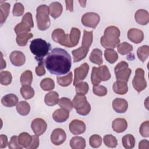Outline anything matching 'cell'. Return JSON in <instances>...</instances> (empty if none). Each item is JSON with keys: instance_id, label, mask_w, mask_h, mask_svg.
Masks as SVG:
<instances>
[{"instance_id": "obj_1", "label": "cell", "mask_w": 149, "mask_h": 149, "mask_svg": "<svg viewBox=\"0 0 149 149\" xmlns=\"http://www.w3.org/2000/svg\"><path fill=\"white\" fill-rule=\"evenodd\" d=\"M71 61V56L66 50L55 48L48 53L44 62L45 68L49 73L55 75H62L70 71Z\"/></svg>"}, {"instance_id": "obj_2", "label": "cell", "mask_w": 149, "mask_h": 149, "mask_svg": "<svg viewBox=\"0 0 149 149\" xmlns=\"http://www.w3.org/2000/svg\"><path fill=\"white\" fill-rule=\"evenodd\" d=\"M120 32L118 27L114 26L107 27L104 33V36L101 37V45L106 49H113L120 42L119 37Z\"/></svg>"}, {"instance_id": "obj_3", "label": "cell", "mask_w": 149, "mask_h": 149, "mask_svg": "<svg viewBox=\"0 0 149 149\" xmlns=\"http://www.w3.org/2000/svg\"><path fill=\"white\" fill-rule=\"evenodd\" d=\"M51 44L41 38H36L31 41L30 49L35 55V59L38 62L43 61L44 58L48 54Z\"/></svg>"}, {"instance_id": "obj_4", "label": "cell", "mask_w": 149, "mask_h": 149, "mask_svg": "<svg viewBox=\"0 0 149 149\" xmlns=\"http://www.w3.org/2000/svg\"><path fill=\"white\" fill-rule=\"evenodd\" d=\"M49 6L46 5H41L37 8L36 21L39 30L44 31L48 29L51 25V21L49 17Z\"/></svg>"}, {"instance_id": "obj_5", "label": "cell", "mask_w": 149, "mask_h": 149, "mask_svg": "<svg viewBox=\"0 0 149 149\" xmlns=\"http://www.w3.org/2000/svg\"><path fill=\"white\" fill-rule=\"evenodd\" d=\"M111 73L105 65L93 67L91 74V83L94 86L98 85L102 81H107L111 78Z\"/></svg>"}, {"instance_id": "obj_6", "label": "cell", "mask_w": 149, "mask_h": 149, "mask_svg": "<svg viewBox=\"0 0 149 149\" xmlns=\"http://www.w3.org/2000/svg\"><path fill=\"white\" fill-rule=\"evenodd\" d=\"M73 107L78 114L83 116L88 115L91 111V106L85 95L76 94L72 101Z\"/></svg>"}, {"instance_id": "obj_7", "label": "cell", "mask_w": 149, "mask_h": 149, "mask_svg": "<svg viewBox=\"0 0 149 149\" xmlns=\"http://www.w3.org/2000/svg\"><path fill=\"white\" fill-rule=\"evenodd\" d=\"M34 27L32 15L30 12H27L24 14L22 19V21L16 24L14 28L16 35L20 33H29L31 31V28Z\"/></svg>"}, {"instance_id": "obj_8", "label": "cell", "mask_w": 149, "mask_h": 149, "mask_svg": "<svg viewBox=\"0 0 149 149\" xmlns=\"http://www.w3.org/2000/svg\"><path fill=\"white\" fill-rule=\"evenodd\" d=\"M114 72L118 80L127 83L132 73V70L129 68V65L125 61H121L115 67Z\"/></svg>"}, {"instance_id": "obj_9", "label": "cell", "mask_w": 149, "mask_h": 149, "mask_svg": "<svg viewBox=\"0 0 149 149\" xmlns=\"http://www.w3.org/2000/svg\"><path fill=\"white\" fill-rule=\"evenodd\" d=\"M133 88L140 93L147 87V82L144 77V71L142 68H137L135 72V75L132 80Z\"/></svg>"}, {"instance_id": "obj_10", "label": "cell", "mask_w": 149, "mask_h": 149, "mask_svg": "<svg viewBox=\"0 0 149 149\" xmlns=\"http://www.w3.org/2000/svg\"><path fill=\"white\" fill-rule=\"evenodd\" d=\"M81 21L84 26L95 29L100 21V17L97 13L87 12L82 16Z\"/></svg>"}, {"instance_id": "obj_11", "label": "cell", "mask_w": 149, "mask_h": 149, "mask_svg": "<svg viewBox=\"0 0 149 149\" xmlns=\"http://www.w3.org/2000/svg\"><path fill=\"white\" fill-rule=\"evenodd\" d=\"M89 70V65L87 63L81 64L79 67L74 70V77L73 81V85L74 86L79 82L83 80L87 76Z\"/></svg>"}, {"instance_id": "obj_12", "label": "cell", "mask_w": 149, "mask_h": 149, "mask_svg": "<svg viewBox=\"0 0 149 149\" xmlns=\"http://www.w3.org/2000/svg\"><path fill=\"white\" fill-rule=\"evenodd\" d=\"M31 127L35 134L40 136L45 132L47 128L46 122L42 118H36L31 122Z\"/></svg>"}, {"instance_id": "obj_13", "label": "cell", "mask_w": 149, "mask_h": 149, "mask_svg": "<svg viewBox=\"0 0 149 149\" xmlns=\"http://www.w3.org/2000/svg\"><path fill=\"white\" fill-rule=\"evenodd\" d=\"M66 139L65 132L61 128L55 129L51 135V141L53 144L59 146L63 144Z\"/></svg>"}, {"instance_id": "obj_14", "label": "cell", "mask_w": 149, "mask_h": 149, "mask_svg": "<svg viewBox=\"0 0 149 149\" xmlns=\"http://www.w3.org/2000/svg\"><path fill=\"white\" fill-rule=\"evenodd\" d=\"M69 129L72 134L77 135L84 133L86 127L85 123L83 121L78 119H74L69 123Z\"/></svg>"}, {"instance_id": "obj_15", "label": "cell", "mask_w": 149, "mask_h": 149, "mask_svg": "<svg viewBox=\"0 0 149 149\" xmlns=\"http://www.w3.org/2000/svg\"><path fill=\"white\" fill-rule=\"evenodd\" d=\"M9 59L11 63L16 66H21L23 65L26 61L24 54L19 51H14L11 52Z\"/></svg>"}, {"instance_id": "obj_16", "label": "cell", "mask_w": 149, "mask_h": 149, "mask_svg": "<svg viewBox=\"0 0 149 149\" xmlns=\"http://www.w3.org/2000/svg\"><path fill=\"white\" fill-rule=\"evenodd\" d=\"M127 37L130 41L135 44H139L144 40V33L141 30L133 28L129 30Z\"/></svg>"}, {"instance_id": "obj_17", "label": "cell", "mask_w": 149, "mask_h": 149, "mask_svg": "<svg viewBox=\"0 0 149 149\" xmlns=\"http://www.w3.org/2000/svg\"><path fill=\"white\" fill-rule=\"evenodd\" d=\"M112 107L116 112L124 113L127 109L128 103L125 99L116 98L112 101Z\"/></svg>"}, {"instance_id": "obj_18", "label": "cell", "mask_w": 149, "mask_h": 149, "mask_svg": "<svg viewBox=\"0 0 149 149\" xmlns=\"http://www.w3.org/2000/svg\"><path fill=\"white\" fill-rule=\"evenodd\" d=\"M134 19L138 24L146 25L149 22V13L146 10L139 9L134 14Z\"/></svg>"}, {"instance_id": "obj_19", "label": "cell", "mask_w": 149, "mask_h": 149, "mask_svg": "<svg viewBox=\"0 0 149 149\" xmlns=\"http://www.w3.org/2000/svg\"><path fill=\"white\" fill-rule=\"evenodd\" d=\"M69 116V111L63 108H59L55 110L53 114L52 118L54 120L58 123L65 122Z\"/></svg>"}, {"instance_id": "obj_20", "label": "cell", "mask_w": 149, "mask_h": 149, "mask_svg": "<svg viewBox=\"0 0 149 149\" xmlns=\"http://www.w3.org/2000/svg\"><path fill=\"white\" fill-rule=\"evenodd\" d=\"M112 127L113 130L116 133H122L127 127V123L125 119L124 118H116L113 120L112 124Z\"/></svg>"}, {"instance_id": "obj_21", "label": "cell", "mask_w": 149, "mask_h": 149, "mask_svg": "<svg viewBox=\"0 0 149 149\" xmlns=\"http://www.w3.org/2000/svg\"><path fill=\"white\" fill-rule=\"evenodd\" d=\"M49 15L54 19L61 16L63 11V7L61 3L58 2H53L49 5Z\"/></svg>"}, {"instance_id": "obj_22", "label": "cell", "mask_w": 149, "mask_h": 149, "mask_svg": "<svg viewBox=\"0 0 149 149\" xmlns=\"http://www.w3.org/2000/svg\"><path fill=\"white\" fill-rule=\"evenodd\" d=\"M89 48L80 47L77 49H74L72 51V54L73 56L74 62H77L86 58L88 52Z\"/></svg>"}, {"instance_id": "obj_23", "label": "cell", "mask_w": 149, "mask_h": 149, "mask_svg": "<svg viewBox=\"0 0 149 149\" xmlns=\"http://www.w3.org/2000/svg\"><path fill=\"white\" fill-rule=\"evenodd\" d=\"M17 97L13 94H8L4 95L1 99V103L6 107H12L18 103Z\"/></svg>"}, {"instance_id": "obj_24", "label": "cell", "mask_w": 149, "mask_h": 149, "mask_svg": "<svg viewBox=\"0 0 149 149\" xmlns=\"http://www.w3.org/2000/svg\"><path fill=\"white\" fill-rule=\"evenodd\" d=\"M112 88L115 93L119 95L125 94L128 91L127 83L120 80L116 81L113 84Z\"/></svg>"}, {"instance_id": "obj_25", "label": "cell", "mask_w": 149, "mask_h": 149, "mask_svg": "<svg viewBox=\"0 0 149 149\" xmlns=\"http://www.w3.org/2000/svg\"><path fill=\"white\" fill-rule=\"evenodd\" d=\"M86 144L85 139L80 136L73 137L70 141V146L73 149H83Z\"/></svg>"}, {"instance_id": "obj_26", "label": "cell", "mask_w": 149, "mask_h": 149, "mask_svg": "<svg viewBox=\"0 0 149 149\" xmlns=\"http://www.w3.org/2000/svg\"><path fill=\"white\" fill-rule=\"evenodd\" d=\"M44 101L48 106H54L59 101V94L57 92L51 91L47 93L44 98Z\"/></svg>"}, {"instance_id": "obj_27", "label": "cell", "mask_w": 149, "mask_h": 149, "mask_svg": "<svg viewBox=\"0 0 149 149\" xmlns=\"http://www.w3.org/2000/svg\"><path fill=\"white\" fill-rule=\"evenodd\" d=\"M102 55V52L101 50L98 48H95L91 51L89 59L92 63L101 65L103 63Z\"/></svg>"}, {"instance_id": "obj_28", "label": "cell", "mask_w": 149, "mask_h": 149, "mask_svg": "<svg viewBox=\"0 0 149 149\" xmlns=\"http://www.w3.org/2000/svg\"><path fill=\"white\" fill-rule=\"evenodd\" d=\"M10 5L8 2L1 3L0 5V22L2 25L6 20L10 11Z\"/></svg>"}, {"instance_id": "obj_29", "label": "cell", "mask_w": 149, "mask_h": 149, "mask_svg": "<svg viewBox=\"0 0 149 149\" xmlns=\"http://www.w3.org/2000/svg\"><path fill=\"white\" fill-rule=\"evenodd\" d=\"M18 142L23 148H26L30 146L32 140V136L27 132L21 133L17 137Z\"/></svg>"}, {"instance_id": "obj_30", "label": "cell", "mask_w": 149, "mask_h": 149, "mask_svg": "<svg viewBox=\"0 0 149 149\" xmlns=\"http://www.w3.org/2000/svg\"><path fill=\"white\" fill-rule=\"evenodd\" d=\"M33 35L31 33H20L17 34L16 41V43L19 46L24 47L26 45L27 41L31 38Z\"/></svg>"}, {"instance_id": "obj_31", "label": "cell", "mask_w": 149, "mask_h": 149, "mask_svg": "<svg viewBox=\"0 0 149 149\" xmlns=\"http://www.w3.org/2000/svg\"><path fill=\"white\" fill-rule=\"evenodd\" d=\"M81 33L79 29L76 27H72L69 34V40L72 47L76 46L79 41Z\"/></svg>"}, {"instance_id": "obj_32", "label": "cell", "mask_w": 149, "mask_h": 149, "mask_svg": "<svg viewBox=\"0 0 149 149\" xmlns=\"http://www.w3.org/2000/svg\"><path fill=\"white\" fill-rule=\"evenodd\" d=\"M16 110L20 115L26 116L28 115L30 111V105L27 102L22 101L16 105Z\"/></svg>"}, {"instance_id": "obj_33", "label": "cell", "mask_w": 149, "mask_h": 149, "mask_svg": "<svg viewBox=\"0 0 149 149\" xmlns=\"http://www.w3.org/2000/svg\"><path fill=\"white\" fill-rule=\"evenodd\" d=\"M122 144L124 148L126 149L133 148L135 146V139L132 134H127L125 135L122 139Z\"/></svg>"}, {"instance_id": "obj_34", "label": "cell", "mask_w": 149, "mask_h": 149, "mask_svg": "<svg viewBox=\"0 0 149 149\" xmlns=\"http://www.w3.org/2000/svg\"><path fill=\"white\" fill-rule=\"evenodd\" d=\"M20 94L25 100H29L33 98L35 92L34 89L30 85L22 86L20 88Z\"/></svg>"}, {"instance_id": "obj_35", "label": "cell", "mask_w": 149, "mask_h": 149, "mask_svg": "<svg viewBox=\"0 0 149 149\" xmlns=\"http://www.w3.org/2000/svg\"><path fill=\"white\" fill-rule=\"evenodd\" d=\"M93 31H88L84 30L83 33L82 42H81V47L89 48L93 42Z\"/></svg>"}, {"instance_id": "obj_36", "label": "cell", "mask_w": 149, "mask_h": 149, "mask_svg": "<svg viewBox=\"0 0 149 149\" xmlns=\"http://www.w3.org/2000/svg\"><path fill=\"white\" fill-rule=\"evenodd\" d=\"M137 55L140 61L142 62H144L149 55V47L145 45L138 48L137 50Z\"/></svg>"}, {"instance_id": "obj_37", "label": "cell", "mask_w": 149, "mask_h": 149, "mask_svg": "<svg viewBox=\"0 0 149 149\" xmlns=\"http://www.w3.org/2000/svg\"><path fill=\"white\" fill-rule=\"evenodd\" d=\"M105 59L110 63H114L118 59L117 52L113 49H106L104 51Z\"/></svg>"}, {"instance_id": "obj_38", "label": "cell", "mask_w": 149, "mask_h": 149, "mask_svg": "<svg viewBox=\"0 0 149 149\" xmlns=\"http://www.w3.org/2000/svg\"><path fill=\"white\" fill-rule=\"evenodd\" d=\"M33 81V74L31 70L24 71L20 76V83L22 86L31 85Z\"/></svg>"}, {"instance_id": "obj_39", "label": "cell", "mask_w": 149, "mask_h": 149, "mask_svg": "<svg viewBox=\"0 0 149 149\" xmlns=\"http://www.w3.org/2000/svg\"><path fill=\"white\" fill-rule=\"evenodd\" d=\"M73 74L72 72H70L68 74L65 76L57 77V83L62 87H67L69 86L72 81Z\"/></svg>"}, {"instance_id": "obj_40", "label": "cell", "mask_w": 149, "mask_h": 149, "mask_svg": "<svg viewBox=\"0 0 149 149\" xmlns=\"http://www.w3.org/2000/svg\"><path fill=\"white\" fill-rule=\"evenodd\" d=\"M40 87L44 91H51L54 88L55 83L51 78H44L40 82Z\"/></svg>"}, {"instance_id": "obj_41", "label": "cell", "mask_w": 149, "mask_h": 149, "mask_svg": "<svg viewBox=\"0 0 149 149\" xmlns=\"http://www.w3.org/2000/svg\"><path fill=\"white\" fill-rule=\"evenodd\" d=\"M117 49L120 55H124L132 51L133 46L126 42H123L118 44L117 46Z\"/></svg>"}, {"instance_id": "obj_42", "label": "cell", "mask_w": 149, "mask_h": 149, "mask_svg": "<svg viewBox=\"0 0 149 149\" xmlns=\"http://www.w3.org/2000/svg\"><path fill=\"white\" fill-rule=\"evenodd\" d=\"M104 144L109 148H115L118 145V140L112 134H107L103 138Z\"/></svg>"}, {"instance_id": "obj_43", "label": "cell", "mask_w": 149, "mask_h": 149, "mask_svg": "<svg viewBox=\"0 0 149 149\" xmlns=\"http://www.w3.org/2000/svg\"><path fill=\"white\" fill-rule=\"evenodd\" d=\"M12 80V76L9 71H1L0 73V82L2 85H9Z\"/></svg>"}, {"instance_id": "obj_44", "label": "cell", "mask_w": 149, "mask_h": 149, "mask_svg": "<svg viewBox=\"0 0 149 149\" xmlns=\"http://www.w3.org/2000/svg\"><path fill=\"white\" fill-rule=\"evenodd\" d=\"M74 86H75L76 93L79 94L85 95L87 93L89 89V86L88 83L85 81L79 82L77 84H76Z\"/></svg>"}, {"instance_id": "obj_45", "label": "cell", "mask_w": 149, "mask_h": 149, "mask_svg": "<svg viewBox=\"0 0 149 149\" xmlns=\"http://www.w3.org/2000/svg\"><path fill=\"white\" fill-rule=\"evenodd\" d=\"M58 105L63 109L70 111L73 108V104L71 100L66 97H62L59 100Z\"/></svg>"}, {"instance_id": "obj_46", "label": "cell", "mask_w": 149, "mask_h": 149, "mask_svg": "<svg viewBox=\"0 0 149 149\" xmlns=\"http://www.w3.org/2000/svg\"><path fill=\"white\" fill-rule=\"evenodd\" d=\"M89 144L93 148H98L102 144V138L98 134H93L89 139Z\"/></svg>"}, {"instance_id": "obj_47", "label": "cell", "mask_w": 149, "mask_h": 149, "mask_svg": "<svg viewBox=\"0 0 149 149\" xmlns=\"http://www.w3.org/2000/svg\"><path fill=\"white\" fill-rule=\"evenodd\" d=\"M93 91L95 95L99 97H103L107 94V88L102 85L94 86Z\"/></svg>"}, {"instance_id": "obj_48", "label": "cell", "mask_w": 149, "mask_h": 149, "mask_svg": "<svg viewBox=\"0 0 149 149\" xmlns=\"http://www.w3.org/2000/svg\"><path fill=\"white\" fill-rule=\"evenodd\" d=\"M24 11V6L20 2H16L13 6L12 13L14 16H21Z\"/></svg>"}, {"instance_id": "obj_49", "label": "cell", "mask_w": 149, "mask_h": 149, "mask_svg": "<svg viewBox=\"0 0 149 149\" xmlns=\"http://www.w3.org/2000/svg\"><path fill=\"white\" fill-rule=\"evenodd\" d=\"M139 132L140 134L144 137H148L149 136V122L146 120L143 122L140 127Z\"/></svg>"}, {"instance_id": "obj_50", "label": "cell", "mask_w": 149, "mask_h": 149, "mask_svg": "<svg viewBox=\"0 0 149 149\" xmlns=\"http://www.w3.org/2000/svg\"><path fill=\"white\" fill-rule=\"evenodd\" d=\"M65 31L63 29H55L52 33V40L58 43L59 40H61V38L62 37V36L65 34Z\"/></svg>"}, {"instance_id": "obj_51", "label": "cell", "mask_w": 149, "mask_h": 149, "mask_svg": "<svg viewBox=\"0 0 149 149\" xmlns=\"http://www.w3.org/2000/svg\"><path fill=\"white\" fill-rule=\"evenodd\" d=\"M8 147L10 149H21L23 148L18 142L17 136H13L8 143Z\"/></svg>"}, {"instance_id": "obj_52", "label": "cell", "mask_w": 149, "mask_h": 149, "mask_svg": "<svg viewBox=\"0 0 149 149\" xmlns=\"http://www.w3.org/2000/svg\"><path fill=\"white\" fill-rule=\"evenodd\" d=\"M44 60L38 62V65L36 68V73L38 76H42L46 73L44 68Z\"/></svg>"}, {"instance_id": "obj_53", "label": "cell", "mask_w": 149, "mask_h": 149, "mask_svg": "<svg viewBox=\"0 0 149 149\" xmlns=\"http://www.w3.org/2000/svg\"><path fill=\"white\" fill-rule=\"evenodd\" d=\"M40 144L38 136L35 134L32 136V140L30 146L27 147L28 149H36L38 147Z\"/></svg>"}, {"instance_id": "obj_54", "label": "cell", "mask_w": 149, "mask_h": 149, "mask_svg": "<svg viewBox=\"0 0 149 149\" xmlns=\"http://www.w3.org/2000/svg\"><path fill=\"white\" fill-rule=\"evenodd\" d=\"M8 144V137L6 135L1 134L0 136V148H5Z\"/></svg>"}, {"instance_id": "obj_55", "label": "cell", "mask_w": 149, "mask_h": 149, "mask_svg": "<svg viewBox=\"0 0 149 149\" xmlns=\"http://www.w3.org/2000/svg\"><path fill=\"white\" fill-rule=\"evenodd\" d=\"M139 148L140 149H148L149 141L147 140H142L139 142Z\"/></svg>"}, {"instance_id": "obj_56", "label": "cell", "mask_w": 149, "mask_h": 149, "mask_svg": "<svg viewBox=\"0 0 149 149\" xmlns=\"http://www.w3.org/2000/svg\"><path fill=\"white\" fill-rule=\"evenodd\" d=\"M66 4V10L71 12H73V1H65Z\"/></svg>"}, {"instance_id": "obj_57", "label": "cell", "mask_w": 149, "mask_h": 149, "mask_svg": "<svg viewBox=\"0 0 149 149\" xmlns=\"http://www.w3.org/2000/svg\"><path fill=\"white\" fill-rule=\"evenodd\" d=\"M6 62L3 60V55H2V53L1 52V69H3L4 68H6Z\"/></svg>"}, {"instance_id": "obj_58", "label": "cell", "mask_w": 149, "mask_h": 149, "mask_svg": "<svg viewBox=\"0 0 149 149\" xmlns=\"http://www.w3.org/2000/svg\"><path fill=\"white\" fill-rule=\"evenodd\" d=\"M79 2L81 4V6L82 7H85L86 6V1H79Z\"/></svg>"}]
</instances>
